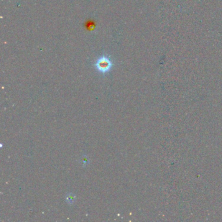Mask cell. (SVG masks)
<instances>
[{"label":"cell","instance_id":"6da1fadb","mask_svg":"<svg viewBox=\"0 0 222 222\" xmlns=\"http://www.w3.org/2000/svg\"><path fill=\"white\" fill-rule=\"evenodd\" d=\"M95 67L100 73L105 74L111 70L112 67V62L108 57L103 56L96 61Z\"/></svg>","mask_w":222,"mask_h":222},{"label":"cell","instance_id":"7a4b0ae2","mask_svg":"<svg viewBox=\"0 0 222 222\" xmlns=\"http://www.w3.org/2000/svg\"><path fill=\"white\" fill-rule=\"evenodd\" d=\"M76 200V196L73 193H68V195L66 197V201L68 204H73Z\"/></svg>","mask_w":222,"mask_h":222}]
</instances>
